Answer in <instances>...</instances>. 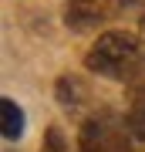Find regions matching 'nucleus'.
Segmentation results:
<instances>
[{
  "label": "nucleus",
  "mask_w": 145,
  "mask_h": 152,
  "mask_svg": "<svg viewBox=\"0 0 145 152\" xmlns=\"http://www.w3.org/2000/svg\"><path fill=\"white\" fill-rule=\"evenodd\" d=\"M138 37H142V48H145V17H142V24H138Z\"/></svg>",
  "instance_id": "obj_9"
},
{
  "label": "nucleus",
  "mask_w": 145,
  "mask_h": 152,
  "mask_svg": "<svg viewBox=\"0 0 145 152\" xmlns=\"http://www.w3.org/2000/svg\"><path fill=\"white\" fill-rule=\"evenodd\" d=\"M128 10V0H64V27L74 34L85 31H98L105 24L118 20V17Z\"/></svg>",
  "instance_id": "obj_2"
},
{
  "label": "nucleus",
  "mask_w": 145,
  "mask_h": 152,
  "mask_svg": "<svg viewBox=\"0 0 145 152\" xmlns=\"http://www.w3.org/2000/svg\"><path fill=\"white\" fill-rule=\"evenodd\" d=\"M125 129L135 139H145V85H138L135 95H132V108L125 115Z\"/></svg>",
  "instance_id": "obj_5"
},
{
  "label": "nucleus",
  "mask_w": 145,
  "mask_h": 152,
  "mask_svg": "<svg viewBox=\"0 0 145 152\" xmlns=\"http://www.w3.org/2000/svg\"><path fill=\"white\" fill-rule=\"evenodd\" d=\"M145 64V48L138 31H105L85 54V68L98 78L111 81H132Z\"/></svg>",
  "instance_id": "obj_1"
},
{
  "label": "nucleus",
  "mask_w": 145,
  "mask_h": 152,
  "mask_svg": "<svg viewBox=\"0 0 145 152\" xmlns=\"http://www.w3.org/2000/svg\"><path fill=\"white\" fill-rule=\"evenodd\" d=\"M58 102L64 105V108L71 112V108H81V102H85V88H81V81L74 75H61L58 78Z\"/></svg>",
  "instance_id": "obj_6"
},
{
  "label": "nucleus",
  "mask_w": 145,
  "mask_h": 152,
  "mask_svg": "<svg viewBox=\"0 0 145 152\" xmlns=\"http://www.w3.org/2000/svg\"><path fill=\"white\" fill-rule=\"evenodd\" d=\"M41 152H68V139L61 132V125H47V132L41 139Z\"/></svg>",
  "instance_id": "obj_7"
},
{
  "label": "nucleus",
  "mask_w": 145,
  "mask_h": 152,
  "mask_svg": "<svg viewBox=\"0 0 145 152\" xmlns=\"http://www.w3.org/2000/svg\"><path fill=\"white\" fill-rule=\"evenodd\" d=\"M0 112H4V139L17 142L24 135V108L14 98H4V102H0Z\"/></svg>",
  "instance_id": "obj_4"
},
{
  "label": "nucleus",
  "mask_w": 145,
  "mask_h": 152,
  "mask_svg": "<svg viewBox=\"0 0 145 152\" xmlns=\"http://www.w3.org/2000/svg\"><path fill=\"white\" fill-rule=\"evenodd\" d=\"M78 149L81 152H128V129L118 132L98 118H88L78 132Z\"/></svg>",
  "instance_id": "obj_3"
},
{
  "label": "nucleus",
  "mask_w": 145,
  "mask_h": 152,
  "mask_svg": "<svg viewBox=\"0 0 145 152\" xmlns=\"http://www.w3.org/2000/svg\"><path fill=\"white\" fill-rule=\"evenodd\" d=\"M128 152H145V139H135L128 132Z\"/></svg>",
  "instance_id": "obj_8"
}]
</instances>
